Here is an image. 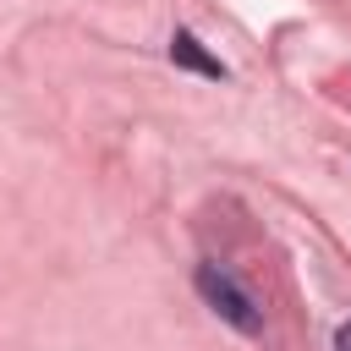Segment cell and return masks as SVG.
Instances as JSON below:
<instances>
[{
  "label": "cell",
  "mask_w": 351,
  "mask_h": 351,
  "mask_svg": "<svg viewBox=\"0 0 351 351\" xmlns=\"http://www.w3.org/2000/svg\"><path fill=\"white\" fill-rule=\"evenodd\" d=\"M197 296H203L230 329H241V335H258V329H263V307H258V296H252L230 269H219V263H197Z\"/></svg>",
  "instance_id": "6da1fadb"
},
{
  "label": "cell",
  "mask_w": 351,
  "mask_h": 351,
  "mask_svg": "<svg viewBox=\"0 0 351 351\" xmlns=\"http://www.w3.org/2000/svg\"><path fill=\"white\" fill-rule=\"evenodd\" d=\"M170 60H176V66H186V71H203V77H225V66H219V60L197 44V33H186V27L170 38Z\"/></svg>",
  "instance_id": "7a4b0ae2"
},
{
  "label": "cell",
  "mask_w": 351,
  "mask_h": 351,
  "mask_svg": "<svg viewBox=\"0 0 351 351\" xmlns=\"http://www.w3.org/2000/svg\"><path fill=\"white\" fill-rule=\"evenodd\" d=\"M335 351H351V324H346V329L335 335Z\"/></svg>",
  "instance_id": "3957f363"
}]
</instances>
